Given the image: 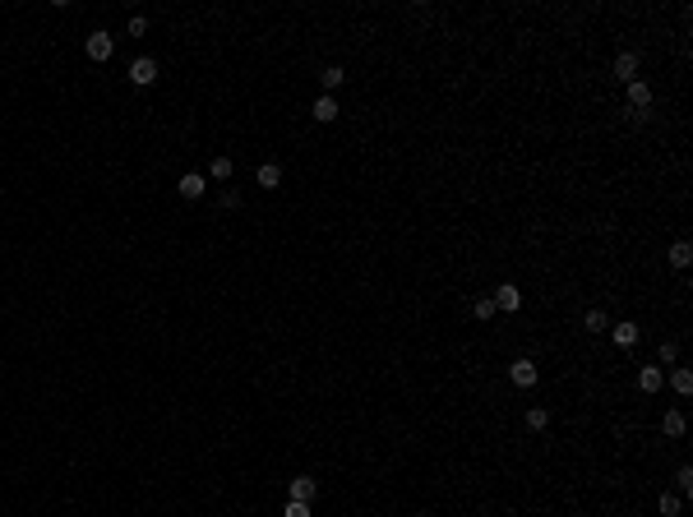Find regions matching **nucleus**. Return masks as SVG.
<instances>
[{
	"label": "nucleus",
	"instance_id": "9",
	"mask_svg": "<svg viewBox=\"0 0 693 517\" xmlns=\"http://www.w3.org/2000/svg\"><path fill=\"white\" fill-rule=\"evenodd\" d=\"M315 490H319V481H310V476H296V481H291V490H286V495L296 499V504H310V499H315Z\"/></svg>",
	"mask_w": 693,
	"mask_h": 517
},
{
	"label": "nucleus",
	"instance_id": "2",
	"mask_svg": "<svg viewBox=\"0 0 693 517\" xmlns=\"http://www.w3.org/2000/svg\"><path fill=\"white\" fill-rule=\"evenodd\" d=\"M130 83H134V88H148V83H157V60H153V55H139V60L130 65Z\"/></svg>",
	"mask_w": 693,
	"mask_h": 517
},
{
	"label": "nucleus",
	"instance_id": "25",
	"mask_svg": "<svg viewBox=\"0 0 693 517\" xmlns=\"http://www.w3.org/2000/svg\"><path fill=\"white\" fill-rule=\"evenodd\" d=\"M143 33H148V19H139V14H134V19H130V37H143Z\"/></svg>",
	"mask_w": 693,
	"mask_h": 517
},
{
	"label": "nucleus",
	"instance_id": "8",
	"mask_svg": "<svg viewBox=\"0 0 693 517\" xmlns=\"http://www.w3.org/2000/svg\"><path fill=\"white\" fill-rule=\"evenodd\" d=\"M610 342H615V347H638V323L633 319L615 323V328H610Z\"/></svg>",
	"mask_w": 693,
	"mask_h": 517
},
{
	"label": "nucleus",
	"instance_id": "21",
	"mask_svg": "<svg viewBox=\"0 0 693 517\" xmlns=\"http://www.w3.org/2000/svg\"><path fill=\"white\" fill-rule=\"evenodd\" d=\"M546 425H550V411H546V407H532L527 411V429H546Z\"/></svg>",
	"mask_w": 693,
	"mask_h": 517
},
{
	"label": "nucleus",
	"instance_id": "17",
	"mask_svg": "<svg viewBox=\"0 0 693 517\" xmlns=\"http://www.w3.org/2000/svg\"><path fill=\"white\" fill-rule=\"evenodd\" d=\"M656 508H661V517H680V508H684V504H680V495H661V499H656Z\"/></svg>",
	"mask_w": 693,
	"mask_h": 517
},
{
	"label": "nucleus",
	"instance_id": "14",
	"mask_svg": "<svg viewBox=\"0 0 693 517\" xmlns=\"http://www.w3.org/2000/svg\"><path fill=\"white\" fill-rule=\"evenodd\" d=\"M277 185H282V166L264 162V166H259V189H277Z\"/></svg>",
	"mask_w": 693,
	"mask_h": 517
},
{
	"label": "nucleus",
	"instance_id": "12",
	"mask_svg": "<svg viewBox=\"0 0 693 517\" xmlns=\"http://www.w3.org/2000/svg\"><path fill=\"white\" fill-rule=\"evenodd\" d=\"M204 189H209V176H199V171H190V176H180V194H185V199H199Z\"/></svg>",
	"mask_w": 693,
	"mask_h": 517
},
{
	"label": "nucleus",
	"instance_id": "19",
	"mask_svg": "<svg viewBox=\"0 0 693 517\" xmlns=\"http://www.w3.org/2000/svg\"><path fill=\"white\" fill-rule=\"evenodd\" d=\"M472 314H476V319H495V314H499V309H495V300H490V296H481V300H476V305H472Z\"/></svg>",
	"mask_w": 693,
	"mask_h": 517
},
{
	"label": "nucleus",
	"instance_id": "20",
	"mask_svg": "<svg viewBox=\"0 0 693 517\" xmlns=\"http://www.w3.org/2000/svg\"><path fill=\"white\" fill-rule=\"evenodd\" d=\"M319 79H324V93H329V98H333V88H338V83H342V79H347V74H342L338 65H329V69H324Z\"/></svg>",
	"mask_w": 693,
	"mask_h": 517
},
{
	"label": "nucleus",
	"instance_id": "7",
	"mask_svg": "<svg viewBox=\"0 0 693 517\" xmlns=\"http://www.w3.org/2000/svg\"><path fill=\"white\" fill-rule=\"evenodd\" d=\"M661 384H666V370H661V365H642L638 370V388L642 393H661Z\"/></svg>",
	"mask_w": 693,
	"mask_h": 517
},
{
	"label": "nucleus",
	"instance_id": "23",
	"mask_svg": "<svg viewBox=\"0 0 693 517\" xmlns=\"http://www.w3.org/2000/svg\"><path fill=\"white\" fill-rule=\"evenodd\" d=\"M675 485H680V495H693V466H680V471H675Z\"/></svg>",
	"mask_w": 693,
	"mask_h": 517
},
{
	"label": "nucleus",
	"instance_id": "3",
	"mask_svg": "<svg viewBox=\"0 0 693 517\" xmlns=\"http://www.w3.org/2000/svg\"><path fill=\"white\" fill-rule=\"evenodd\" d=\"M508 379H513L517 388H532L541 379V370H536V361H527V356H517L513 365H508Z\"/></svg>",
	"mask_w": 693,
	"mask_h": 517
},
{
	"label": "nucleus",
	"instance_id": "13",
	"mask_svg": "<svg viewBox=\"0 0 693 517\" xmlns=\"http://www.w3.org/2000/svg\"><path fill=\"white\" fill-rule=\"evenodd\" d=\"M689 264H693V245L689 241H675L671 245V268H680V273H684Z\"/></svg>",
	"mask_w": 693,
	"mask_h": 517
},
{
	"label": "nucleus",
	"instance_id": "15",
	"mask_svg": "<svg viewBox=\"0 0 693 517\" xmlns=\"http://www.w3.org/2000/svg\"><path fill=\"white\" fill-rule=\"evenodd\" d=\"M583 328H587V333H610V319H605V309H587Z\"/></svg>",
	"mask_w": 693,
	"mask_h": 517
},
{
	"label": "nucleus",
	"instance_id": "16",
	"mask_svg": "<svg viewBox=\"0 0 693 517\" xmlns=\"http://www.w3.org/2000/svg\"><path fill=\"white\" fill-rule=\"evenodd\" d=\"M231 171H236V166H231V157H213V162H209V176H213V180H231Z\"/></svg>",
	"mask_w": 693,
	"mask_h": 517
},
{
	"label": "nucleus",
	"instance_id": "5",
	"mask_svg": "<svg viewBox=\"0 0 693 517\" xmlns=\"http://www.w3.org/2000/svg\"><path fill=\"white\" fill-rule=\"evenodd\" d=\"M615 79H619V83H633V79H638V55H633V51H619L615 55Z\"/></svg>",
	"mask_w": 693,
	"mask_h": 517
},
{
	"label": "nucleus",
	"instance_id": "24",
	"mask_svg": "<svg viewBox=\"0 0 693 517\" xmlns=\"http://www.w3.org/2000/svg\"><path fill=\"white\" fill-rule=\"evenodd\" d=\"M282 517H310V504H296V499H286Z\"/></svg>",
	"mask_w": 693,
	"mask_h": 517
},
{
	"label": "nucleus",
	"instance_id": "10",
	"mask_svg": "<svg viewBox=\"0 0 693 517\" xmlns=\"http://www.w3.org/2000/svg\"><path fill=\"white\" fill-rule=\"evenodd\" d=\"M310 116H315V121L319 125H329V121H338V102L329 98V93H324L319 102H315V107H310Z\"/></svg>",
	"mask_w": 693,
	"mask_h": 517
},
{
	"label": "nucleus",
	"instance_id": "18",
	"mask_svg": "<svg viewBox=\"0 0 693 517\" xmlns=\"http://www.w3.org/2000/svg\"><path fill=\"white\" fill-rule=\"evenodd\" d=\"M671 384H675V393H680V397H689V393H693V375H689V370H675Z\"/></svg>",
	"mask_w": 693,
	"mask_h": 517
},
{
	"label": "nucleus",
	"instance_id": "1",
	"mask_svg": "<svg viewBox=\"0 0 693 517\" xmlns=\"http://www.w3.org/2000/svg\"><path fill=\"white\" fill-rule=\"evenodd\" d=\"M84 51H88V60H98V65H107L111 55H116V37H111V33H88V42H84Z\"/></svg>",
	"mask_w": 693,
	"mask_h": 517
},
{
	"label": "nucleus",
	"instance_id": "11",
	"mask_svg": "<svg viewBox=\"0 0 693 517\" xmlns=\"http://www.w3.org/2000/svg\"><path fill=\"white\" fill-rule=\"evenodd\" d=\"M661 429H666V434H671V439H680L684 429H689V420H684V411H666V416H661Z\"/></svg>",
	"mask_w": 693,
	"mask_h": 517
},
{
	"label": "nucleus",
	"instance_id": "6",
	"mask_svg": "<svg viewBox=\"0 0 693 517\" xmlns=\"http://www.w3.org/2000/svg\"><path fill=\"white\" fill-rule=\"evenodd\" d=\"M624 88H628V107L647 116V107H652V88L642 83V79H633V83H624Z\"/></svg>",
	"mask_w": 693,
	"mask_h": 517
},
{
	"label": "nucleus",
	"instance_id": "4",
	"mask_svg": "<svg viewBox=\"0 0 693 517\" xmlns=\"http://www.w3.org/2000/svg\"><path fill=\"white\" fill-rule=\"evenodd\" d=\"M495 309H504V314H517V309H522V296H517V282H499L495 286Z\"/></svg>",
	"mask_w": 693,
	"mask_h": 517
},
{
	"label": "nucleus",
	"instance_id": "22",
	"mask_svg": "<svg viewBox=\"0 0 693 517\" xmlns=\"http://www.w3.org/2000/svg\"><path fill=\"white\" fill-rule=\"evenodd\" d=\"M656 356H661V365H675V361H680V342H661Z\"/></svg>",
	"mask_w": 693,
	"mask_h": 517
}]
</instances>
